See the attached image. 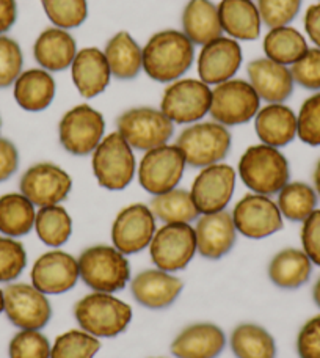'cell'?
I'll return each instance as SVG.
<instances>
[{
    "instance_id": "obj_12",
    "label": "cell",
    "mask_w": 320,
    "mask_h": 358,
    "mask_svg": "<svg viewBox=\"0 0 320 358\" xmlns=\"http://www.w3.org/2000/svg\"><path fill=\"white\" fill-rule=\"evenodd\" d=\"M185 157L176 145H162L145 152L138 167V182L151 195L177 187L185 170Z\"/></svg>"
},
{
    "instance_id": "obj_15",
    "label": "cell",
    "mask_w": 320,
    "mask_h": 358,
    "mask_svg": "<svg viewBox=\"0 0 320 358\" xmlns=\"http://www.w3.org/2000/svg\"><path fill=\"white\" fill-rule=\"evenodd\" d=\"M231 215L238 233L249 239H264L283 229L278 204L267 195H245L235 204Z\"/></svg>"
},
{
    "instance_id": "obj_5",
    "label": "cell",
    "mask_w": 320,
    "mask_h": 358,
    "mask_svg": "<svg viewBox=\"0 0 320 358\" xmlns=\"http://www.w3.org/2000/svg\"><path fill=\"white\" fill-rule=\"evenodd\" d=\"M176 146L185 157L190 167L204 169L220 164L231 150V134L217 121L190 124L181 132Z\"/></svg>"
},
{
    "instance_id": "obj_8",
    "label": "cell",
    "mask_w": 320,
    "mask_h": 358,
    "mask_svg": "<svg viewBox=\"0 0 320 358\" xmlns=\"http://www.w3.org/2000/svg\"><path fill=\"white\" fill-rule=\"evenodd\" d=\"M117 126L132 150L145 152L168 143L175 132L173 121L162 110L152 107H137L121 113Z\"/></svg>"
},
{
    "instance_id": "obj_3",
    "label": "cell",
    "mask_w": 320,
    "mask_h": 358,
    "mask_svg": "<svg viewBox=\"0 0 320 358\" xmlns=\"http://www.w3.org/2000/svg\"><path fill=\"white\" fill-rule=\"evenodd\" d=\"M75 321L80 329L96 338H113L127 329L132 308L108 292H93L80 299L74 306Z\"/></svg>"
},
{
    "instance_id": "obj_11",
    "label": "cell",
    "mask_w": 320,
    "mask_h": 358,
    "mask_svg": "<svg viewBox=\"0 0 320 358\" xmlns=\"http://www.w3.org/2000/svg\"><path fill=\"white\" fill-rule=\"evenodd\" d=\"M150 253L160 271H182L196 253L195 228L190 223H165L152 238Z\"/></svg>"
},
{
    "instance_id": "obj_21",
    "label": "cell",
    "mask_w": 320,
    "mask_h": 358,
    "mask_svg": "<svg viewBox=\"0 0 320 358\" xmlns=\"http://www.w3.org/2000/svg\"><path fill=\"white\" fill-rule=\"evenodd\" d=\"M184 283L175 275L160 268H148L136 275L131 289L140 305L151 310H163L175 303Z\"/></svg>"
},
{
    "instance_id": "obj_14",
    "label": "cell",
    "mask_w": 320,
    "mask_h": 358,
    "mask_svg": "<svg viewBox=\"0 0 320 358\" xmlns=\"http://www.w3.org/2000/svg\"><path fill=\"white\" fill-rule=\"evenodd\" d=\"M19 189L36 208H46L66 200L73 189V179L59 165L40 162L22 175Z\"/></svg>"
},
{
    "instance_id": "obj_9",
    "label": "cell",
    "mask_w": 320,
    "mask_h": 358,
    "mask_svg": "<svg viewBox=\"0 0 320 358\" xmlns=\"http://www.w3.org/2000/svg\"><path fill=\"white\" fill-rule=\"evenodd\" d=\"M261 98L252 84L231 79L212 88L210 117L223 126H239L253 120L259 112Z\"/></svg>"
},
{
    "instance_id": "obj_20",
    "label": "cell",
    "mask_w": 320,
    "mask_h": 358,
    "mask_svg": "<svg viewBox=\"0 0 320 358\" xmlns=\"http://www.w3.org/2000/svg\"><path fill=\"white\" fill-rule=\"evenodd\" d=\"M196 252L206 259H220L231 248L238 239L233 215L226 210L214 214H201L195 227Z\"/></svg>"
},
{
    "instance_id": "obj_51",
    "label": "cell",
    "mask_w": 320,
    "mask_h": 358,
    "mask_svg": "<svg viewBox=\"0 0 320 358\" xmlns=\"http://www.w3.org/2000/svg\"><path fill=\"white\" fill-rule=\"evenodd\" d=\"M312 299H314L316 305L320 308V278L316 281L314 287H312Z\"/></svg>"
},
{
    "instance_id": "obj_50",
    "label": "cell",
    "mask_w": 320,
    "mask_h": 358,
    "mask_svg": "<svg viewBox=\"0 0 320 358\" xmlns=\"http://www.w3.org/2000/svg\"><path fill=\"white\" fill-rule=\"evenodd\" d=\"M17 19L16 0H0V35H5Z\"/></svg>"
},
{
    "instance_id": "obj_17",
    "label": "cell",
    "mask_w": 320,
    "mask_h": 358,
    "mask_svg": "<svg viewBox=\"0 0 320 358\" xmlns=\"http://www.w3.org/2000/svg\"><path fill=\"white\" fill-rule=\"evenodd\" d=\"M235 189V170L228 164L204 167L191 184L190 195L200 214L225 210Z\"/></svg>"
},
{
    "instance_id": "obj_54",
    "label": "cell",
    "mask_w": 320,
    "mask_h": 358,
    "mask_svg": "<svg viewBox=\"0 0 320 358\" xmlns=\"http://www.w3.org/2000/svg\"><path fill=\"white\" fill-rule=\"evenodd\" d=\"M0 124H2V120H0Z\"/></svg>"
},
{
    "instance_id": "obj_32",
    "label": "cell",
    "mask_w": 320,
    "mask_h": 358,
    "mask_svg": "<svg viewBox=\"0 0 320 358\" xmlns=\"http://www.w3.org/2000/svg\"><path fill=\"white\" fill-rule=\"evenodd\" d=\"M35 204L22 194L0 196V233L8 238H22L35 228Z\"/></svg>"
},
{
    "instance_id": "obj_34",
    "label": "cell",
    "mask_w": 320,
    "mask_h": 358,
    "mask_svg": "<svg viewBox=\"0 0 320 358\" xmlns=\"http://www.w3.org/2000/svg\"><path fill=\"white\" fill-rule=\"evenodd\" d=\"M150 208L156 219L163 223H191L200 217V210L196 209L190 192L184 189H173L156 195Z\"/></svg>"
},
{
    "instance_id": "obj_43",
    "label": "cell",
    "mask_w": 320,
    "mask_h": 358,
    "mask_svg": "<svg viewBox=\"0 0 320 358\" xmlns=\"http://www.w3.org/2000/svg\"><path fill=\"white\" fill-rule=\"evenodd\" d=\"M22 49L13 38L0 35V90L8 88L22 73Z\"/></svg>"
},
{
    "instance_id": "obj_38",
    "label": "cell",
    "mask_w": 320,
    "mask_h": 358,
    "mask_svg": "<svg viewBox=\"0 0 320 358\" xmlns=\"http://www.w3.org/2000/svg\"><path fill=\"white\" fill-rule=\"evenodd\" d=\"M101 343L85 330H68L57 338L50 358H93L99 352Z\"/></svg>"
},
{
    "instance_id": "obj_23",
    "label": "cell",
    "mask_w": 320,
    "mask_h": 358,
    "mask_svg": "<svg viewBox=\"0 0 320 358\" xmlns=\"http://www.w3.org/2000/svg\"><path fill=\"white\" fill-rule=\"evenodd\" d=\"M226 346L223 330L209 322H198L185 327L171 343V354L176 358H217Z\"/></svg>"
},
{
    "instance_id": "obj_24",
    "label": "cell",
    "mask_w": 320,
    "mask_h": 358,
    "mask_svg": "<svg viewBox=\"0 0 320 358\" xmlns=\"http://www.w3.org/2000/svg\"><path fill=\"white\" fill-rule=\"evenodd\" d=\"M71 78L82 98L92 99L104 93L112 79L104 50L98 48L79 50L71 65Z\"/></svg>"
},
{
    "instance_id": "obj_6",
    "label": "cell",
    "mask_w": 320,
    "mask_h": 358,
    "mask_svg": "<svg viewBox=\"0 0 320 358\" xmlns=\"http://www.w3.org/2000/svg\"><path fill=\"white\" fill-rule=\"evenodd\" d=\"M92 167L101 187L123 190L136 176L137 162L131 145L117 131L102 138L93 151Z\"/></svg>"
},
{
    "instance_id": "obj_42",
    "label": "cell",
    "mask_w": 320,
    "mask_h": 358,
    "mask_svg": "<svg viewBox=\"0 0 320 358\" xmlns=\"http://www.w3.org/2000/svg\"><path fill=\"white\" fill-rule=\"evenodd\" d=\"M297 136L306 145L320 146V93L310 96L300 107Z\"/></svg>"
},
{
    "instance_id": "obj_33",
    "label": "cell",
    "mask_w": 320,
    "mask_h": 358,
    "mask_svg": "<svg viewBox=\"0 0 320 358\" xmlns=\"http://www.w3.org/2000/svg\"><path fill=\"white\" fill-rule=\"evenodd\" d=\"M308 49L305 36L289 25L270 29L264 38V52L267 59L284 66H292Z\"/></svg>"
},
{
    "instance_id": "obj_25",
    "label": "cell",
    "mask_w": 320,
    "mask_h": 358,
    "mask_svg": "<svg viewBox=\"0 0 320 358\" xmlns=\"http://www.w3.org/2000/svg\"><path fill=\"white\" fill-rule=\"evenodd\" d=\"M78 44L68 30L50 27L41 31L34 44V57L43 69L59 73L71 68L78 55Z\"/></svg>"
},
{
    "instance_id": "obj_49",
    "label": "cell",
    "mask_w": 320,
    "mask_h": 358,
    "mask_svg": "<svg viewBox=\"0 0 320 358\" xmlns=\"http://www.w3.org/2000/svg\"><path fill=\"white\" fill-rule=\"evenodd\" d=\"M305 30L311 41L320 49V3L311 5L305 15Z\"/></svg>"
},
{
    "instance_id": "obj_2",
    "label": "cell",
    "mask_w": 320,
    "mask_h": 358,
    "mask_svg": "<svg viewBox=\"0 0 320 358\" xmlns=\"http://www.w3.org/2000/svg\"><path fill=\"white\" fill-rule=\"evenodd\" d=\"M239 175L253 194L275 195L289 182L291 170L286 156L268 145H253L239 161Z\"/></svg>"
},
{
    "instance_id": "obj_22",
    "label": "cell",
    "mask_w": 320,
    "mask_h": 358,
    "mask_svg": "<svg viewBox=\"0 0 320 358\" xmlns=\"http://www.w3.org/2000/svg\"><path fill=\"white\" fill-rule=\"evenodd\" d=\"M249 84L262 101L268 104H283L293 92L291 69L279 63L266 59L253 60L247 66Z\"/></svg>"
},
{
    "instance_id": "obj_39",
    "label": "cell",
    "mask_w": 320,
    "mask_h": 358,
    "mask_svg": "<svg viewBox=\"0 0 320 358\" xmlns=\"http://www.w3.org/2000/svg\"><path fill=\"white\" fill-rule=\"evenodd\" d=\"M41 5L49 21L59 29H78L87 21V0H41Z\"/></svg>"
},
{
    "instance_id": "obj_37",
    "label": "cell",
    "mask_w": 320,
    "mask_h": 358,
    "mask_svg": "<svg viewBox=\"0 0 320 358\" xmlns=\"http://www.w3.org/2000/svg\"><path fill=\"white\" fill-rule=\"evenodd\" d=\"M279 213L291 222H305L317 206V192L306 182H287L278 192Z\"/></svg>"
},
{
    "instance_id": "obj_7",
    "label": "cell",
    "mask_w": 320,
    "mask_h": 358,
    "mask_svg": "<svg viewBox=\"0 0 320 358\" xmlns=\"http://www.w3.org/2000/svg\"><path fill=\"white\" fill-rule=\"evenodd\" d=\"M212 90L200 79H179L165 88L160 110L173 124H195L210 110Z\"/></svg>"
},
{
    "instance_id": "obj_29",
    "label": "cell",
    "mask_w": 320,
    "mask_h": 358,
    "mask_svg": "<svg viewBox=\"0 0 320 358\" xmlns=\"http://www.w3.org/2000/svg\"><path fill=\"white\" fill-rule=\"evenodd\" d=\"M182 34L198 46L223 36L219 6L210 0H189L182 13Z\"/></svg>"
},
{
    "instance_id": "obj_19",
    "label": "cell",
    "mask_w": 320,
    "mask_h": 358,
    "mask_svg": "<svg viewBox=\"0 0 320 358\" xmlns=\"http://www.w3.org/2000/svg\"><path fill=\"white\" fill-rule=\"evenodd\" d=\"M31 285L43 294L71 291L80 278L78 259L66 252L54 250L41 255L31 268Z\"/></svg>"
},
{
    "instance_id": "obj_28",
    "label": "cell",
    "mask_w": 320,
    "mask_h": 358,
    "mask_svg": "<svg viewBox=\"0 0 320 358\" xmlns=\"http://www.w3.org/2000/svg\"><path fill=\"white\" fill-rule=\"evenodd\" d=\"M17 106L27 112H43L55 98V80L43 68L27 69L13 84Z\"/></svg>"
},
{
    "instance_id": "obj_53",
    "label": "cell",
    "mask_w": 320,
    "mask_h": 358,
    "mask_svg": "<svg viewBox=\"0 0 320 358\" xmlns=\"http://www.w3.org/2000/svg\"><path fill=\"white\" fill-rule=\"evenodd\" d=\"M3 313V291L0 289V315Z\"/></svg>"
},
{
    "instance_id": "obj_16",
    "label": "cell",
    "mask_w": 320,
    "mask_h": 358,
    "mask_svg": "<svg viewBox=\"0 0 320 358\" xmlns=\"http://www.w3.org/2000/svg\"><path fill=\"white\" fill-rule=\"evenodd\" d=\"M156 217L151 208L142 203L119 210L112 225L113 247L123 255L145 250L156 234Z\"/></svg>"
},
{
    "instance_id": "obj_47",
    "label": "cell",
    "mask_w": 320,
    "mask_h": 358,
    "mask_svg": "<svg viewBox=\"0 0 320 358\" xmlns=\"http://www.w3.org/2000/svg\"><path fill=\"white\" fill-rule=\"evenodd\" d=\"M302 245L311 263L320 267V209H316L303 222Z\"/></svg>"
},
{
    "instance_id": "obj_35",
    "label": "cell",
    "mask_w": 320,
    "mask_h": 358,
    "mask_svg": "<svg viewBox=\"0 0 320 358\" xmlns=\"http://www.w3.org/2000/svg\"><path fill=\"white\" fill-rule=\"evenodd\" d=\"M231 349L238 358H275L277 344L268 331L256 324H240L231 335Z\"/></svg>"
},
{
    "instance_id": "obj_41",
    "label": "cell",
    "mask_w": 320,
    "mask_h": 358,
    "mask_svg": "<svg viewBox=\"0 0 320 358\" xmlns=\"http://www.w3.org/2000/svg\"><path fill=\"white\" fill-rule=\"evenodd\" d=\"M52 346L40 330H21L10 341V358H50Z\"/></svg>"
},
{
    "instance_id": "obj_4",
    "label": "cell",
    "mask_w": 320,
    "mask_h": 358,
    "mask_svg": "<svg viewBox=\"0 0 320 358\" xmlns=\"http://www.w3.org/2000/svg\"><path fill=\"white\" fill-rule=\"evenodd\" d=\"M79 273L88 287L96 292H118L131 278V266L126 255L110 245H93L83 250L78 259Z\"/></svg>"
},
{
    "instance_id": "obj_26",
    "label": "cell",
    "mask_w": 320,
    "mask_h": 358,
    "mask_svg": "<svg viewBox=\"0 0 320 358\" xmlns=\"http://www.w3.org/2000/svg\"><path fill=\"white\" fill-rule=\"evenodd\" d=\"M254 129L264 145L283 148L297 137V115L284 104H268L254 117Z\"/></svg>"
},
{
    "instance_id": "obj_1",
    "label": "cell",
    "mask_w": 320,
    "mask_h": 358,
    "mask_svg": "<svg viewBox=\"0 0 320 358\" xmlns=\"http://www.w3.org/2000/svg\"><path fill=\"white\" fill-rule=\"evenodd\" d=\"M195 44L182 31L162 30L143 48V69L152 80L171 84L189 71L195 60Z\"/></svg>"
},
{
    "instance_id": "obj_48",
    "label": "cell",
    "mask_w": 320,
    "mask_h": 358,
    "mask_svg": "<svg viewBox=\"0 0 320 358\" xmlns=\"http://www.w3.org/2000/svg\"><path fill=\"white\" fill-rule=\"evenodd\" d=\"M19 167V152L13 142L0 137V182L10 179Z\"/></svg>"
},
{
    "instance_id": "obj_40",
    "label": "cell",
    "mask_w": 320,
    "mask_h": 358,
    "mask_svg": "<svg viewBox=\"0 0 320 358\" xmlns=\"http://www.w3.org/2000/svg\"><path fill=\"white\" fill-rule=\"evenodd\" d=\"M27 266L24 245L8 236H0V283H11Z\"/></svg>"
},
{
    "instance_id": "obj_45",
    "label": "cell",
    "mask_w": 320,
    "mask_h": 358,
    "mask_svg": "<svg viewBox=\"0 0 320 358\" xmlns=\"http://www.w3.org/2000/svg\"><path fill=\"white\" fill-rule=\"evenodd\" d=\"M296 84L306 90H320V49H308L291 66Z\"/></svg>"
},
{
    "instance_id": "obj_30",
    "label": "cell",
    "mask_w": 320,
    "mask_h": 358,
    "mask_svg": "<svg viewBox=\"0 0 320 358\" xmlns=\"http://www.w3.org/2000/svg\"><path fill=\"white\" fill-rule=\"evenodd\" d=\"M104 55L113 78L136 79L143 69V49L127 31H118L106 44Z\"/></svg>"
},
{
    "instance_id": "obj_18",
    "label": "cell",
    "mask_w": 320,
    "mask_h": 358,
    "mask_svg": "<svg viewBox=\"0 0 320 358\" xmlns=\"http://www.w3.org/2000/svg\"><path fill=\"white\" fill-rule=\"evenodd\" d=\"M198 55V74L204 84L219 85L231 80L242 65V49L239 41L220 36L201 46Z\"/></svg>"
},
{
    "instance_id": "obj_44",
    "label": "cell",
    "mask_w": 320,
    "mask_h": 358,
    "mask_svg": "<svg viewBox=\"0 0 320 358\" xmlns=\"http://www.w3.org/2000/svg\"><path fill=\"white\" fill-rule=\"evenodd\" d=\"M258 10L268 29L289 25L297 17L302 0H258Z\"/></svg>"
},
{
    "instance_id": "obj_36",
    "label": "cell",
    "mask_w": 320,
    "mask_h": 358,
    "mask_svg": "<svg viewBox=\"0 0 320 358\" xmlns=\"http://www.w3.org/2000/svg\"><path fill=\"white\" fill-rule=\"evenodd\" d=\"M35 229L38 238L49 247H60L66 244L73 234V219L68 210L54 204V206L40 208L36 213Z\"/></svg>"
},
{
    "instance_id": "obj_10",
    "label": "cell",
    "mask_w": 320,
    "mask_h": 358,
    "mask_svg": "<svg viewBox=\"0 0 320 358\" xmlns=\"http://www.w3.org/2000/svg\"><path fill=\"white\" fill-rule=\"evenodd\" d=\"M106 121L102 113L88 104H79L68 110L59 124L60 143L69 155H93L102 142Z\"/></svg>"
},
{
    "instance_id": "obj_46",
    "label": "cell",
    "mask_w": 320,
    "mask_h": 358,
    "mask_svg": "<svg viewBox=\"0 0 320 358\" xmlns=\"http://www.w3.org/2000/svg\"><path fill=\"white\" fill-rule=\"evenodd\" d=\"M300 358H320V315L311 317L297 336Z\"/></svg>"
},
{
    "instance_id": "obj_13",
    "label": "cell",
    "mask_w": 320,
    "mask_h": 358,
    "mask_svg": "<svg viewBox=\"0 0 320 358\" xmlns=\"http://www.w3.org/2000/svg\"><path fill=\"white\" fill-rule=\"evenodd\" d=\"M3 311L10 322L21 330H41L52 317L46 294L27 283H11L5 287Z\"/></svg>"
},
{
    "instance_id": "obj_31",
    "label": "cell",
    "mask_w": 320,
    "mask_h": 358,
    "mask_svg": "<svg viewBox=\"0 0 320 358\" xmlns=\"http://www.w3.org/2000/svg\"><path fill=\"white\" fill-rule=\"evenodd\" d=\"M311 273V259L298 248H284L275 255L268 266V277L272 283L283 289H297L308 283Z\"/></svg>"
},
{
    "instance_id": "obj_27",
    "label": "cell",
    "mask_w": 320,
    "mask_h": 358,
    "mask_svg": "<svg viewBox=\"0 0 320 358\" xmlns=\"http://www.w3.org/2000/svg\"><path fill=\"white\" fill-rule=\"evenodd\" d=\"M219 16L223 34L235 41H253L261 35L262 19L253 0H221Z\"/></svg>"
},
{
    "instance_id": "obj_52",
    "label": "cell",
    "mask_w": 320,
    "mask_h": 358,
    "mask_svg": "<svg viewBox=\"0 0 320 358\" xmlns=\"http://www.w3.org/2000/svg\"><path fill=\"white\" fill-rule=\"evenodd\" d=\"M314 190L317 192V195L320 196V161L316 165V170H314Z\"/></svg>"
}]
</instances>
